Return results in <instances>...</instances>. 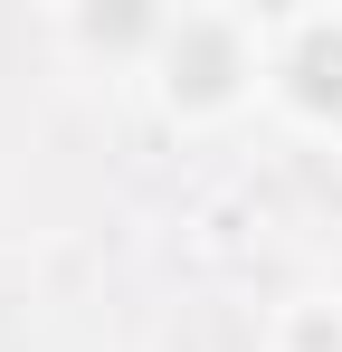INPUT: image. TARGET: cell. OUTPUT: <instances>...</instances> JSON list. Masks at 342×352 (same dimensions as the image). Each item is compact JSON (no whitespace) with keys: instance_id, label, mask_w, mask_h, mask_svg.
Segmentation results:
<instances>
[{"instance_id":"obj_1","label":"cell","mask_w":342,"mask_h":352,"mask_svg":"<svg viewBox=\"0 0 342 352\" xmlns=\"http://www.w3.org/2000/svg\"><path fill=\"white\" fill-rule=\"evenodd\" d=\"M171 124H228L266 96V19L247 10H162L152 58L133 67Z\"/></svg>"},{"instance_id":"obj_2","label":"cell","mask_w":342,"mask_h":352,"mask_svg":"<svg viewBox=\"0 0 342 352\" xmlns=\"http://www.w3.org/2000/svg\"><path fill=\"white\" fill-rule=\"evenodd\" d=\"M266 105L304 133H342V10H276L266 19Z\"/></svg>"}]
</instances>
